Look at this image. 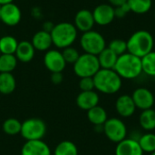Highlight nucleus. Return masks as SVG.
Masks as SVG:
<instances>
[{"mask_svg": "<svg viewBox=\"0 0 155 155\" xmlns=\"http://www.w3.org/2000/svg\"><path fill=\"white\" fill-rule=\"evenodd\" d=\"M93 78L94 89L104 94H114L123 85V79L114 69L101 68Z\"/></svg>", "mask_w": 155, "mask_h": 155, "instance_id": "nucleus-1", "label": "nucleus"}, {"mask_svg": "<svg viewBox=\"0 0 155 155\" xmlns=\"http://www.w3.org/2000/svg\"><path fill=\"white\" fill-rule=\"evenodd\" d=\"M127 42V52L143 58L144 55L153 51L154 39L153 35L147 30H138L132 34Z\"/></svg>", "mask_w": 155, "mask_h": 155, "instance_id": "nucleus-2", "label": "nucleus"}, {"mask_svg": "<svg viewBox=\"0 0 155 155\" xmlns=\"http://www.w3.org/2000/svg\"><path fill=\"white\" fill-rule=\"evenodd\" d=\"M114 70L122 79L133 80L139 77L143 73L142 60L130 53H125L118 56Z\"/></svg>", "mask_w": 155, "mask_h": 155, "instance_id": "nucleus-3", "label": "nucleus"}, {"mask_svg": "<svg viewBox=\"0 0 155 155\" xmlns=\"http://www.w3.org/2000/svg\"><path fill=\"white\" fill-rule=\"evenodd\" d=\"M78 30L74 24L69 22H61L54 25L50 35L53 45L59 49H64L72 46L77 38Z\"/></svg>", "mask_w": 155, "mask_h": 155, "instance_id": "nucleus-4", "label": "nucleus"}, {"mask_svg": "<svg viewBox=\"0 0 155 155\" xmlns=\"http://www.w3.org/2000/svg\"><path fill=\"white\" fill-rule=\"evenodd\" d=\"M100 69L97 56L86 53L80 54L77 61L74 64V72L79 78L94 77Z\"/></svg>", "mask_w": 155, "mask_h": 155, "instance_id": "nucleus-5", "label": "nucleus"}, {"mask_svg": "<svg viewBox=\"0 0 155 155\" xmlns=\"http://www.w3.org/2000/svg\"><path fill=\"white\" fill-rule=\"evenodd\" d=\"M80 45L84 53L97 56L106 47V42L102 34L90 30L83 33L81 35Z\"/></svg>", "mask_w": 155, "mask_h": 155, "instance_id": "nucleus-6", "label": "nucleus"}, {"mask_svg": "<svg viewBox=\"0 0 155 155\" xmlns=\"http://www.w3.org/2000/svg\"><path fill=\"white\" fill-rule=\"evenodd\" d=\"M46 134V124L40 118H29L22 123L21 136L26 141L42 140Z\"/></svg>", "mask_w": 155, "mask_h": 155, "instance_id": "nucleus-7", "label": "nucleus"}, {"mask_svg": "<svg viewBox=\"0 0 155 155\" xmlns=\"http://www.w3.org/2000/svg\"><path fill=\"white\" fill-rule=\"evenodd\" d=\"M103 133L109 141L115 143H118L127 138V127L124 122L117 117L107 119L104 124Z\"/></svg>", "mask_w": 155, "mask_h": 155, "instance_id": "nucleus-8", "label": "nucleus"}, {"mask_svg": "<svg viewBox=\"0 0 155 155\" xmlns=\"http://www.w3.org/2000/svg\"><path fill=\"white\" fill-rule=\"evenodd\" d=\"M44 64L51 73H62L66 66L62 52L54 49H49L45 52L44 56Z\"/></svg>", "mask_w": 155, "mask_h": 155, "instance_id": "nucleus-9", "label": "nucleus"}, {"mask_svg": "<svg viewBox=\"0 0 155 155\" xmlns=\"http://www.w3.org/2000/svg\"><path fill=\"white\" fill-rule=\"evenodd\" d=\"M21 19V9L15 4L11 3L0 7V21L5 25L15 26L20 23Z\"/></svg>", "mask_w": 155, "mask_h": 155, "instance_id": "nucleus-10", "label": "nucleus"}, {"mask_svg": "<svg viewBox=\"0 0 155 155\" xmlns=\"http://www.w3.org/2000/svg\"><path fill=\"white\" fill-rule=\"evenodd\" d=\"M136 108L141 111L152 109L154 105L155 98L151 90L145 87H139L135 89L132 94Z\"/></svg>", "mask_w": 155, "mask_h": 155, "instance_id": "nucleus-11", "label": "nucleus"}, {"mask_svg": "<svg viewBox=\"0 0 155 155\" xmlns=\"http://www.w3.org/2000/svg\"><path fill=\"white\" fill-rule=\"evenodd\" d=\"M93 15L94 23L98 25H108L115 18L114 7L110 4H101L94 9Z\"/></svg>", "mask_w": 155, "mask_h": 155, "instance_id": "nucleus-12", "label": "nucleus"}, {"mask_svg": "<svg viewBox=\"0 0 155 155\" xmlns=\"http://www.w3.org/2000/svg\"><path fill=\"white\" fill-rule=\"evenodd\" d=\"M136 106L132 98V95H120L115 102V110L117 114L123 118H129L133 116L136 111Z\"/></svg>", "mask_w": 155, "mask_h": 155, "instance_id": "nucleus-13", "label": "nucleus"}, {"mask_svg": "<svg viewBox=\"0 0 155 155\" xmlns=\"http://www.w3.org/2000/svg\"><path fill=\"white\" fill-rule=\"evenodd\" d=\"M21 155H52V153L48 144L43 140H33L24 143Z\"/></svg>", "mask_w": 155, "mask_h": 155, "instance_id": "nucleus-14", "label": "nucleus"}, {"mask_svg": "<svg viewBox=\"0 0 155 155\" xmlns=\"http://www.w3.org/2000/svg\"><path fill=\"white\" fill-rule=\"evenodd\" d=\"M116 144L115 155H143L138 141L134 138H125Z\"/></svg>", "mask_w": 155, "mask_h": 155, "instance_id": "nucleus-15", "label": "nucleus"}, {"mask_svg": "<svg viewBox=\"0 0 155 155\" xmlns=\"http://www.w3.org/2000/svg\"><path fill=\"white\" fill-rule=\"evenodd\" d=\"M94 19L93 15V12L88 9L79 10L74 16V26L78 31L83 33L93 30L94 25Z\"/></svg>", "mask_w": 155, "mask_h": 155, "instance_id": "nucleus-16", "label": "nucleus"}, {"mask_svg": "<svg viewBox=\"0 0 155 155\" xmlns=\"http://www.w3.org/2000/svg\"><path fill=\"white\" fill-rule=\"evenodd\" d=\"M100 101L98 94L94 91H86L81 92L76 97V104L77 106L84 111H88L93 107L98 105Z\"/></svg>", "mask_w": 155, "mask_h": 155, "instance_id": "nucleus-17", "label": "nucleus"}, {"mask_svg": "<svg viewBox=\"0 0 155 155\" xmlns=\"http://www.w3.org/2000/svg\"><path fill=\"white\" fill-rule=\"evenodd\" d=\"M33 46L35 50L39 52H46L51 48V45H53L52 37L50 33L41 30L36 32L32 38L31 41Z\"/></svg>", "mask_w": 155, "mask_h": 155, "instance_id": "nucleus-18", "label": "nucleus"}, {"mask_svg": "<svg viewBox=\"0 0 155 155\" xmlns=\"http://www.w3.org/2000/svg\"><path fill=\"white\" fill-rule=\"evenodd\" d=\"M35 49L33 46L32 43L25 40L18 43L15 55L18 61L22 63H29L33 60L35 56Z\"/></svg>", "mask_w": 155, "mask_h": 155, "instance_id": "nucleus-19", "label": "nucleus"}, {"mask_svg": "<svg viewBox=\"0 0 155 155\" xmlns=\"http://www.w3.org/2000/svg\"><path fill=\"white\" fill-rule=\"evenodd\" d=\"M87 119L94 126L104 125L108 119V115L104 107L96 105L87 111Z\"/></svg>", "mask_w": 155, "mask_h": 155, "instance_id": "nucleus-20", "label": "nucleus"}, {"mask_svg": "<svg viewBox=\"0 0 155 155\" xmlns=\"http://www.w3.org/2000/svg\"><path fill=\"white\" fill-rule=\"evenodd\" d=\"M100 67L102 69H114L118 59V55L114 54L111 49L105 47L97 55Z\"/></svg>", "mask_w": 155, "mask_h": 155, "instance_id": "nucleus-21", "label": "nucleus"}, {"mask_svg": "<svg viewBox=\"0 0 155 155\" xmlns=\"http://www.w3.org/2000/svg\"><path fill=\"white\" fill-rule=\"evenodd\" d=\"M16 87V81L12 73L0 74V94H10Z\"/></svg>", "mask_w": 155, "mask_h": 155, "instance_id": "nucleus-22", "label": "nucleus"}, {"mask_svg": "<svg viewBox=\"0 0 155 155\" xmlns=\"http://www.w3.org/2000/svg\"><path fill=\"white\" fill-rule=\"evenodd\" d=\"M140 126L146 132L155 130V110L148 109L142 111L139 116Z\"/></svg>", "mask_w": 155, "mask_h": 155, "instance_id": "nucleus-23", "label": "nucleus"}, {"mask_svg": "<svg viewBox=\"0 0 155 155\" xmlns=\"http://www.w3.org/2000/svg\"><path fill=\"white\" fill-rule=\"evenodd\" d=\"M127 5L131 12L137 15H144L152 9L153 0H127Z\"/></svg>", "mask_w": 155, "mask_h": 155, "instance_id": "nucleus-24", "label": "nucleus"}, {"mask_svg": "<svg viewBox=\"0 0 155 155\" xmlns=\"http://www.w3.org/2000/svg\"><path fill=\"white\" fill-rule=\"evenodd\" d=\"M18 41L12 35H4L0 38V52L3 54H15Z\"/></svg>", "mask_w": 155, "mask_h": 155, "instance_id": "nucleus-25", "label": "nucleus"}, {"mask_svg": "<svg viewBox=\"0 0 155 155\" xmlns=\"http://www.w3.org/2000/svg\"><path fill=\"white\" fill-rule=\"evenodd\" d=\"M53 155H78V148L71 141H62L55 146Z\"/></svg>", "mask_w": 155, "mask_h": 155, "instance_id": "nucleus-26", "label": "nucleus"}, {"mask_svg": "<svg viewBox=\"0 0 155 155\" xmlns=\"http://www.w3.org/2000/svg\"><path fill=\"white\" fill-rule=\"evenodd\" d=\"M18 60L15 54H3L0 55V74L1 73H12L16 65Z\"/></svg>", "mask_w": 155, "mask_h": 155, "instance_id": "nucleus-27", "label": "nucleus"}, {"mask_svg": "<svg viewBox=\"0 0 155 155\" xmlns=\"http://www.w3.org/2000/svg\"><path fill=\"white\" fill-rule=\"evenodd\" d=\"M138 143L143 153H152L155 152V134L148 132L140 136Z\"/></svg>", "mask_w": 155, "mask_h": 155, "instance_id": "nucleus-28", "label": "nucleus"}, {"mask_svg": "<svg viewBox=\"0 0 155 155\" xmlns=\"http://www.w3.org/2000/svg\"><path fill=\"white\" fill-rule=\"evenodd\" d=\"M142 60L143 73L145 74L155 77V51H152L146 55H144Z\"/></svg>", "mask_w": 155, "mask_h": 155, "instance_id": "nucleus-29", "label": "nucleus"}, {"mask_svg": "<svg viewBox=\"0 0 155 155\" xmlns=\"http://www.w3.org/2000/svg\"><path fill=\"white\" fill-rule=\"evenodd\" d=\"M22 123L15 118H8L3 124V131L7 135L20 134Z\"/></svg>", "mask_w": 155, "mask_h": 155, "instance_id": "nucleus-30", "label": "nucleus"}, {"mask_svg": "<svg viewBox=\"0 0 155 155\" xmlns=\"http://www.w3.org/2000/svg\"><path fill=\"white\" fill-rule=\"evenodd\" d=\"M108 48L120 56L127 53V42L123 39H114L109 43Z\"/></svg>", "mask_w": 155, "mask_h": 155, "instance_id": "nucleus-31", "label": "nucleus"}, {"mask_svg": "<svg viewBox=\"0 0 155 155\" xmlns=\"http://www.w3.org/2000/svg\"><path fill=\"white\" fill-rule=\"evenodd\" d=\"M62 54H63V57H64L65 63L71 64H74L80 56L78 50L73 46H69V47L63 49Z\"/></svg>", "mask_w": 155, "mask_h": 155, "instance_id": "nucleus-32", "label": "nucleus"}, {"mask_svg": "<svg viewBox=\"0 0 155 155\" xmlns=\"http://www.w3.org/2000/svg\"><path fill=\"white\" fill-rule=\"evenodd\" d=\"M79 88L81 92L86 91H94V82L93 77H84L80 78L79 81Z\"/></svg>", "mask_w": 155, "mask_h": 155, "instance_id": "nucleus-33", "label": "nucleus"}, {"mask_svg": "<svg viewBox=\"0 0 155 155\" xmlns=\"http://www.w3.org/2000/svg\"><path fill=\"white\" fill-rule=\"evenodd\" d=\"M130 12H131V10L128 6L127 3L121 6L114 7V14H115V17H117V18H123L125 15H127V14Z\"/></svg>", "mask_w": 155, "mask_h": 155, "instance_id": "nucleus-34", "label": "nucleus"}, {"mask_svg": "<svg viewBox=\"0 0 155 155\" xmlns=\"http://www.w3.org/2000/svg\"><path fill=\"white\" fill-rule=\"evenodd\" d=\"M64 80V76L62 73H52L51 81L54 84H60Z\"/></svg>", "mask_w": 155, "mask_h": 155, "instance_id": "nucleus-35", "label": "nucleus"}, {"mask_svg": "<svg viewBox=\"0 0 155 155\" xmlns=\"http://www.w3.org/2000/svg\"><path fill=\"white\" fill-rule=\"evenodd\" d=\"M108 1L109 4L114 7H118L127 3V0H108Z\"/></svg>", "mask_w": 155, "mask_h": 155, "instance_id": "nucleus-36", "label": "nucleus"}, {"mask_svg": "<svg viewBox=\"0 0 155 155\" xmlns=\"http://www.w3.org/2000/svg\"><path fill=\"white\" fill-rule=\"evenodd\" d=\"M54 25H53L51 22H45L43 25V30L44 31H46L48 33H51V31L54 28Z\"/></svg>", "mask_w": 155, "mask_h": 155, "instance_id": "nucleus-37", "label": "nucleus"}, {"mask_svg": "<svg viewBox=\"0 0 155 155\" xmlns=\"http://www.w3.org/2000/svg\"><path fill=\"white\" fill-rule=\"evenodd\" d=\"M13 1L14 0H0V6L7 5V4H11V3H13Z\"/></svg>", "mask_w": 155, "mask_h": 155, "instance_id": "nucleus-38", "label": "nucleus"}, {"mask_svg": "<svg viewBox=\"0 0 155 155\" xmlns=\"http://www.w3.org/2000/svg\"><path fill=\"white\" fill-rule=\"evenodd\" d=\"M151 155H155V152H153V153H150Z\"/></svg>", "mask_w": 155, "mask_h": 155, "instance_id": "nucleus-39", "label": "nucleus"}, {"mask_svg": "<svg viewBox=\"0 0 155 155\" xmlns=\"http://www.w3.org/2000/svg\"><path fill=\"white\" fill-rule=\"evenodd\" d=\"M0 55H1V52H0Z\"/></svg>", "mask_w": 155, "mask_h": 155, "instance_id": "nucleus-40", "label": "nucleus"}, {"mask_svg": "<svg viewBox=\"0 0 155 155\" xmlns=\"http://www.w3.org/2000/svg\"><path fill=\"white\" fill-rule=\"evenodd\" d=\"M154 15H155V13H154Z\"/></svg>", "mask_w": 155, "mask_h": 155, "instance_id": "nucleus-41", "label": "nucleus"}, {"mask_svg": "<svg viewBox=\"0 0 155 155\" xmlns=\"http://www.w3.org/2000/svg\"><path fill=\"white\" fill-rule=\"evenodd\" d=\"M0 7H1V6H0Z\"/></svg>", "mask_w": 155, "mask_h": 155, "instance_id": "nucleus-42", "label": "nucleus"}]
</instances>
